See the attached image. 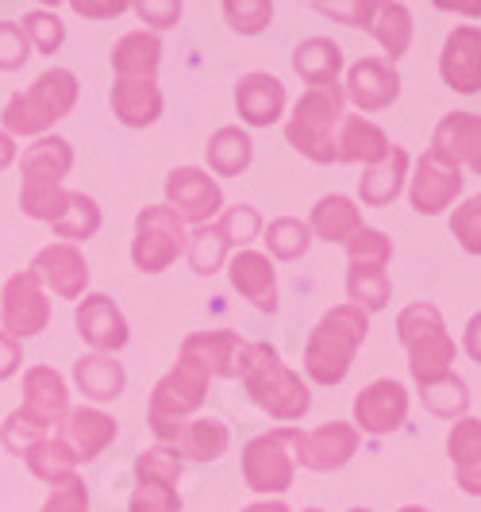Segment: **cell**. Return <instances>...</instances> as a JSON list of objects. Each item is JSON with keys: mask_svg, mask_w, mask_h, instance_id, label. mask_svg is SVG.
<instances>
[{"mask_svg": "<svg viewBox=\"0 0 481 512\" xmlns=\"http://www.w3.org/2000/svg\"><path fill=\"white\" fill-rule=\"evenodd\" d=\"M362 436L355 432V424L347 420H331V424H320L316 432H301L293 428L289 436V447H293V462L304 466V470H316V474H328V470H339L355 459Z\"/></svg>", "mask_w": 481, "mask_h": 512, "instance_id": "obj_12", "label": "cell"}, {"mask_svg": "<svg viewBox=\"0 0 481 512\" xmlns=\"http://www.w3.org/2000/svg\"><path fill=\"white\" fill-rule=\"evenodd\" d=\"M31 424H39L43 432H51L54 424H62L70 416V389L62 382V374L51 366H31L24 374V405H20Z\"/></svg>", "mask_w": 481, "mask_h": 512, "instance_id": "obj_20", "label": "cell"}, {"mask_svg": "<svg viewBox=\"0 0 481 512\" xmlns=\"http://www.w3.org/2000/svg\"><path fill=\"white\" fill-rule=\"evenodd\" d=\"M27 58H31V43H27L20 20H0V70L12 74Z\"/></svg>", "mask_w": 481, "mask_h": 512, "instance_id": "obj_49", "label": "cell"}, {"mask_svg": "<svg viewBox=\"0 0 481 512\" xmlns=\"http://www.w3.org/2000/svg\"><path fill=\"white\" fill-rule=\"evenodd\" d=\"M189 231L166 205H147L135 216V239H131V262L143 274H162L185 255Z\"/></svg>", "mask_w": 481, "mask_h": 512, "instance_id": "obj_9", "label": "cell"}, {"mask_svg": "<svg viewBox=\"0 0 481 512\" xmlns=\"http://www.w3.org/2000/svg\"><path fill=\"white\" fill-rule=\"evenodd\" d=\"M405 178H408V154L405 147H389V154L374 162V166H366V174L358 178V197H362V205L370 208H385L397 201V193L405 189Z\"/></svg>", "mask_w": 481, "mask_h": 512, "instance_id": "obj_29", "label": "cell"}, {"mask_svg": "<svg viewBox=\"0 0 481 512\" xmlns=\"http://www.w3.org/2000/svg\"><path fill=\"white\" fill-rule=\"evenodd\" d=\"M243 512H289V505H285V501H254V505H247Z\"/></svg>", "mask_w": 481, "mask_h": 512, "instance_id": "obj_57", "label": "cell"}, {"mask_svg": "<svg viewBox=\"0 0 481 512\" xmlns=\"http://www.w3.org/2000/svg\"><path fill=\"white\" fill-rule=\"evenodd\" d=\"M135 478H151V482H181V459L174 455V447H147L139 459H135Z\"/></svg>", "mask_w": 481, "mask_h": 512, "instance_id": "obj_45", "label": "cell"}, {"mask_svg": "<svg viewBox=\"0 0 481 512\" xmlns=\"http://www.w3.org/2000/svg\"><path fill=\"white\" fill-rule=\"evenodd\" d=\"M224 16H228V24L239 35H258V31H266L270 20H274V4H266V0H228L224 4Z\"/></svg>", "mask_w": 481, "mask_h": 512, "instance_id": "obj_46", "label": "cell"}, {"mask_svg": "<svg viewBox=\"0 0 481 512\" xmlns=\"http://www.w3.org/2000/svg\"><path fill=\"white\" fill-rule=\"evenodd\" d=\"M20 27H24L27 43L39 54H54L66 43V24L54 12H47V8H31L24 20H20Z\"/></svg>", "mask_w": 481, "mask_h": 512, "instance_id": "obj_42", "label": "cell"}, {"mask_svg": "<svg viewBox=\"0 0 481 512\" xmlns=\"http://www.w3.org/2000/svg\"><path fill=\"white\" fill-rule=\"evenodd\" d=\"M216 224L224 228V235H228V243L235 251H247V243H254V239L262 235V216H258V208H251V205L224 208V212L216 216Z\"/></svg>", "mask_w": 481, "mask_h": 512, "instance_id": "obj_43", "label": "cell"}, {"mask_svg": "<svg viewBox=\"0 0 481 512\" xmlns=\"http://www.w3.org/2000/svg\"><path fill=\"white\" fill-rule=\"evenodd\" d=\"M420 401H424V409L443 416V420H462L466 409H470V389H466V382L458 374H451L443 382L420 389Z\"/></svg>", "mask_w": 481, "mask_h": 512, "instance_id": "obj_41", "label": "cell"}, {"mask_svg": "<svg viewBox=\"0 0 481 512\" xmlns=\"http://www.w3.org/2000/svg\"><path fill=\"white\" fill-rule=\"evenodd\" d=\"M366 31L378 39L385 54H389V66H397V58H405L408 47H412V16H408L405 4H374V16Z\"/></svg>", "mask_w": 481, "mask_h": 512, "instance_id": "obj_36", "label": "cell"}, {"mask_svg": "<svg viewBox=\"0 0 481 512\" xmlns=\"http://www.w3.org/2000/svg\"><path fill=\"white\" fill-rule=\"evenodd\" d=\"M289 436H293V428H274L266 436H254L243 447V482L254 493H274V497H281L285 489H293L297 462H293Z\"/></svg>", "mask_w": 481, "mask_h": 512, "instance_id": "obj_10", "label": "cell"}, {"mask_svg": "<svg viewBox=\"0 0 481 512\" xmlns=\"http://www.w3.org/2000/svg\"><path fill=\"white\" fill-rule=\"evenodd\" d=\"M235 108L243 116V124L251 128H270L278 124L285 112V85L274 74H243L235 85Z\"/></svg>", "mask_w": 481, "mask_h": 512, "instance_id": "obj_24", "label": "cell"}, {"mask_svg": "<svg viewBox=\"0 0 481 512\" xmlns=\"http://www.w3.org/2000/svg\"><path fill=\"white\" fill-rule=\"evenodd\" d=\"M158 66H162V39L154 31H127L124 39L112 47V70H116V77L154 81Z\"/></svg>", "mask_w": 481, "mask_h": 512, "instance_id": "obj_32", "label": "cell"}, {"mask_svg": "<svg viewBox=\"0 0 481 512\" xmlns=\"http://www.w3.org/2000/svg\"><path fill=\"white\" fill-rule=\"evenodd\" d=\"M54 235L62 243H81V239H93L101 231V205L89 197V193H74L66 189V205H62V216L51 224Z\"/></svg>", "mask_w": 481, "mask_h": 512, "instance_id": "obj_37", "label": "cell"}, {"mask_svg": "<svg viewBox=\"0 0 481 512\" xmlns=\"http://www.w3.org/2000/svg\"><path fill=\"white\" fill-rule=\"evenodd\" d=\"M347 512H370V509H347Z\"/></svg>", "mask_w": 481, "mask_h": 512, "instance_id": "obj_61", "label": "cell"}, {"mask_svg": "<svg viewBox=\"0 0 481 512\" xmlns=\"http://www.w3.org/2000/svg\"><path fill=\"white\" fill-rule=\"evenodd\" d=\"M293 70L308 81V89L335 85V81H339V70H343V51H339V43H331L324 35H312V39L297 43V51H293Z\"/></svg>", "mask_w": 481, "mask_h": 512, "instance_id": "obj_34", "label": "cell"}, {"mask_svg": "<svg viewBox=\"0 0 481 512\" xmlns=\"http://www.w3.org/2000/svg\"><path fill=\"white\" fill-rule=\"evenodd\" d=\"M20 366H24V347H20L12 335L0 332V382H8Z\"/></svg>", "mask_w": 481, "mask_h": 512, "instance_id": "obj_53", "label": "cell"}, {"mask_svg": "<svg viewBox=\"0 0 481 512\" xmlns=\"http://www.w3.org/2000/svg\"><path fill=\"white\" fill-rule=\"evenodd\" d=\"M239 378L247 385L254 405L262 412H270L281 424H293V420H301L304 412L312 409L308 385L301 382V374H293L281 362L278 347H270V343H247Z\"/></svg>", "mask_w": 481, "mask_h": 512, "instance_id": "obj_4", "label": "cell"}, {"mask_svg": "<svg viewBox=\"0 0 481 512\" xmlns=\"http://www.w3.org/2000/svg\"><path fill=\"white\" fill-rule=\"evenodd\" d=\"M389 135L374 124V120H366V116H347L343 112V120H339V128H335V158L339 162H362V166H374L381 162L385 154H389Z\"/></svg>", "mask_w": 481, "mask_h": 512, "instance_id": "obj_27", "label": "cell"}, {"mask_svg": "<svg viewBox=\"0 0 481 512\" xmlns=\"http://www.w3.org/2000/svg\"><path fill=\"white\" fill-rule=\"evenodd\" d=\"M343 97L355 104L358 112H381L401 97V74L385 58H358L347 70Z\"/></svg>", "mask_w": 481, "mask_h": 512, "instance_id": "obj_18", "label": "cell"}, {"mask_svg": "<svg viewBox=\"0 0 481 512\" xmlns=\"http://www.w3.org/2000/svg\"><path fill=\"white\" fill-rule=\"evenodd\" d=\"M370 332V316L358 305H335L320 316V324L312 328L304 343V374L316 385H339L347 382L351 366H355L358 347L366 343Z\"/></svg>", "mask_w": 481, "mask_h": 512, "instance_id": "obj_1", "label": "cell"}, {"mask_svg": "<svg viewBox=\"0 0 481 512\" xmlns=\"http://www.w3.org/2000/svg\"><path fill=\"white\" fill-rule=\"evenodd\" d=\"M43 512H89V489L81 478H66V482H58L51 489V497H47V505Z\"/></svg>", "mask_w": 481, "mask_h": 512, "instance_id": "obj_50", "label": "cell"}, {"mask_svg": "<svg viewBox=\"0 0 481 512\" xmlns=\"http://www.w3.org/2000/svg\"><path fill=\"white\" fill-rule=\"evenodd\" d=\"M77 104V77L62 66H51L31 81V89L16 93L12 101L4 104V135H27V139H43L47 131L66 120Z\"/></svg>", "mask_w": 481, "mask_h": 512, "instance_id": "obj_5", "label": "cell"}, {"mask_svg": "<svg viewBox=\"0 0 481 512\" xmlns=\"http://www.w3.org/2000/svg\"><path fill=\"white\" fill-rule=\"evenodd\" d=\"M181 351L197 355V359L208 366L212 378H239L243 374V355H247V339H239L235 332H193L185 335Z\"/></svg>", "mask_w": 481, "mask_h": 512, "instance_id": "obj_25", "label": "cell"}, {"mask_svg": "<svg viewBox=\"0 0 481 512\" xmlns=\"http://www.w3.org/2000/svg\"><path fill=\"white\" fill-rule=\"evenodd\" d=\"M362 212L351 197L343 193H331V197H320L316 208H312V220H308V231L324 243H347L355 231H362Z\"/></svg>", "mask_w": 481, "mask_h": 512, "instance_id": "obj_33", "label": "cell"}, {"mask_svg": "<svg viewBox=\"0 0 481 512\" xmlns=\"http://www.w3.org/2000/svg\"><path fill=\"white\" fill-rule=\"evenodd\" d=\"M447 455L455 466V486L470 497H481V420H455V428L447 432Z\"/></svg>", "mask_w": 481, "mask_h": 512, "instance_id": "obj_28", "label": "cell"}, {"mask_svg": "<svg viewBox=\"0 0 481 512\" xmlns=\"http://www.w3.org/2000/svg\"><path fill=\"white\" fill-rule=\"evenodd\" d=\"M127 512H181V493L170 482L139 478V486L127 501Z\"/></svg>", "mask_w": 481, "mask_h": 512, "instance_id": "obj_44", "label": "cell"}, {"mask_svg": "<svg viewBox=\"0 0 481 512\" xmlns=\"http://www.w3.org/2000/svg\"><path fill=\"white\" fill-rule=\"evenodd\" d=\"M228 443H231V432L220 416H197V420H185V424H181L178 439H174L170 447H174L178 459L216 462L228 451Z\"/></svg>", "mask_w": 481, "mask_h": 512, "instance_id": "obj_30", "label": "cell"}, {"mask_svg": "<svg viewBox=\"0 0 481 512\" xmlns=\"http://www.w3.org/2000/svg\"><path fill=\"white\" fill-rule=\"evenodd\" d=\"M397 335H401V347L408 351V370H412L416 389H428V385L455 374L458 347L447 332V324H443V312L435 305L416 301V305L401 308Z\"/></svg>", "mask_w": 481, "mask_h": 512, "instance_id": "obj_2", "label": "cell"}, {"mask_svg": "<svg viewBox=\"0 0 481 512\" xmlns=\"http://www.w3.org/2000/svg\"><path fill=\"white\" fill-rule=\"evenodd\" d=\"M74 382L89 401L104 405V401H116L124 393L127 370L116 362V355H97L93 351V355H81L74 362Z\"/></svg>", "mask_w": 481, "mask_h": 512, "instance_id": "obj_31", "label": "cell"}, {"mask_svg": "<svg viewBox=\"0 0 481 512\" xmlns=\"http://www.w3.org/2000/svg\"><path fill=\"white\" fill-rule=\"evenodd\" d=\"M231 289L239 297H247L258 312H278V274L274 262L258 251H239L228 258Z\"/></svg>", "mask_w": 481, "mask_h": 512, "instance_id": "obj_23", "label": "cell"}, {"mask_svg": "<svg viewBox=\"0 0 481 512\" xmlns=\"http://www.w3.org/2000/svg\"><path fill=\"white\" fill-rule=\"evenodd\" d=\"M54 439L74 455V462L97 459L101 451H108V443L116 439V420L101 409H70V416L58 424Z\"/></svg>", "mask_w": 481, "mask_h": 512, "instance_id": "obj_21", "label": "cell"}, {"mask_svg": "<svg viewBox=\"0 0 481 512\" xmlns=\"http://www.w3.org/2000/svg\"><path fill=\"white\" fill-rule=\"evenodd\" d=\"M12 162H16V139L0 131V170H8Z\"/></svg>", "mask_w": 481, "mask_h": 512, "instance_id": "obj_56", "label": "cell"}, {"mask_svg": "<svg viewBox=\"0 0 481 512\" xmlns=\"http://www.w3.org/2000/svg\"><path fill=\"white\" fill-rule=\"evenodd\" d=\"M27 274L39 285H47L54 297H62V301H77L89 289V262H85V255L77 251L74 243H51V247H43L39 255L31 258Z\"/></svg>", "mask_w": 481, "mask_h": 512, "instance_id": "obj_16", "label": "cell"}, {"mask_svg": "<svg viewBox=\"0 0 481 512\" xmlns=\"http://www.w3.org/2000/svg\"><path fill=\"white\" fill-rule=\"evenodd\" d=\"M401 512H428V509H420V505H405Z\"/></svg>", "mask_w": 481, "mask_h": 512, "instance_id": "obj_59", "label": "cell"}, {"mask_svg": "<svg viewBox=\"0 0 481 512\" xmlns=\"http://www.w3.org/2000/svg\"><path fill=\"white\" fill-rule=\"evenodd\" d=\"M131 4H124V0H112V4H97V0H77L74 12L77 16H85V20H116L120 12H127Z\"/></svg>", "mask_w": 481, "mask_h": 512, "instance_id": "obj_54", "label": "cell"}, {"mask_svg": "<svg viewBox=\"0 0 481 512\" xmlns=\"http://www.w3.org/2000/svg\"><path fill=\"white\" fill-rule=\"evenodd\" d=\"M301 512H324V509H301Z\"/></svg>", "mask_w": 481, "mask_h": 512, "instance_id": "obj_60", "label": "cell"}, {"mask_svg": "<svg viewBox=\"0 0 481 512\" xmlns=\"http://www.w3.org/2000/svg\"><path fill=\"white\" fill-rule=\"evenodd\" d=\"M431 151L451 158L458 170L481 174V116L478 112H447L431 131Z\"/></svg>", "mask_w": 481, "mask_h": 512, "instance_id": "obj_22", "label": "cell"}, {"mask_svg": "<svg viewBox=\"0 0 481 512\" xmlns=\"http://www.w3.org/2000/svg\"><path fill=\"white\" fill-rule=\"evenodd\" d=\"M231 247L224 228L212 220V224H201V228H193L189 235V243H185V258H189V266H193V274H216V270H224V262L231 258Z\"/></svg>", "mask_w": 481, "mask_h": 512, "instance_id": "obj_38", "label": "cell"}, {"mask_svg": "<svg viewBox=\"0 0 481 512\" xmlns=\"http://www.w3.org/2000/svg\"><path fill=\"white\" fill-rule=\"evenodd\" d=\"M374 4L378 0H355V4H316V12H324L331 20H339V24L347 27H366L370 24V16H374Z\"/></svg>", "mask_w": 481, "mask_h": 512, "instance_id": "obj_52", "label": "cell"}, {"mask_svg": "<svg viewBox=\"0 0 481 512\" xmlns=\"http://www.w3.org/2000/svg\"><path fill=\"white\" fill-rule=\"evenodd\" d=\"M77 335L97 351V355H116L124 351L131 332H127L124 312L116 308V301L108 293H85V301L77 305Z\"/></svg>", "mask_w": 481, "mask_h": 512, "instance_id": "obj_17", "label": "cell"}, {"mask_svg": "<svg viewBox=\"0 0 481 512\" xmlns=\"http://www.w3.org/2000/svg\"><path fill=\"white\" fill-rule=\"evenodd\" d=\"M43 439H47V432H43L39 424H31L20 409L8 412V420L0 424V443H4L12 455H20V459H24L35 443H43Z\"/></svg>", "mask_w": 481, "mask_h": 512, "instance_id": "obj_48", "label": "cell"}, {"mask_svg": "<svg viewBox=\"0 0 481 512\" xmlns=\"http://www.w3.org/2000/svg\"><path fill=\"white\" fill-rule=\"evenodd\" d=\"M208 366L189 351H178V362L166 378H158V385L151 389V405H147V424H151L154 439L162 447H170L178 439L181 424L204 405L208 397Z\"/></svg>", "mask_w": 481, "mask_h": 512, "instance_id": "obj_6", "label": "cell"}, {"mask_svg": "<svg viewBox=\"0 0 481 512\" xmlns=\"http://www.w3.org/2000/svg\"><path fill=\"white\" fill-rule=\"evenodd\" d=\"M408 420V389L393 378L370 382L355 397V432L358 436H393Z\"/></svg>", "mask_w": 481, "mask_h": 512, "instance_id": "obj_15", "label": "cell"}, {"mask_svg": "<svg viewBox=\"0 0 481 512\" xmlns=\"http://www.w3.org/2000/svg\"><path fill=\"white\" fill-rule=\"evenodd\" d=\"M204 154H208V170H212V174H220V178H239V174L251 166L254 143L247 131L220 128V131H212Z\"/></svg>", "mask_w": 481, "mask_h": 512, "instance_id": "obj_35", "label": "cell"}, {"mask_svg": "<svg viewBox=\"0 0 481 512\" xmlns=\"http://www.w3.org/2000/svg\"><path fill=\"white\" fill-rule=\"evenodd\" d=\"M347 258H351V270H347V297L351 305H358L366 316L381 312L393 297V282L385 274L389 258H393V239L378 228H362L355 231L347 243Z\"/></svg>", "mask_w": 481, "mask_h": 512, "instance_id": "obj_8", "label": "cell"}, {"mask_svg": "<svg viewBox=\"0 0 481 512\" xmlns=\"http://www.w3.org/2000/svg\"><path fill=\"white\" fill-rule=\"evenodd\" d=\"M266 247H270L266 258L297 262V258H304L308 247H312V231H308V224L297 220V216H281V220H274V224L266 228Z\"/></svg>", "mask_w": 481, "mask_h": 512, "instance_id": "obj_40", "label": "cell"}, {"mask_svg": "<svg viewBox=\"0 0 481 512\" xmlns=\"http://www.w3.org/2000/svg\"><path fill=\"white\" fill-rule=\"evenodd\" d=\"M451 235H455L458 247H462L466 255H481V193L470 197L466 205L455 208V216H451Z\"/></svg>", "mask_w": 481, "mask_h": 512, "instance_id": "obj_47", "label": "cell"}, {"mask_svg": "<svg viewBox=\"0 0 481 512\" xmlns=\"http://www.w3.org/2000/svg\"><path fill=\"white\" fill-rule=\"evenodd\" d=\"M166 208L181 224H212L224 212V189L201 166H178L166 174Z\"/></svg>", "mask_w": 481, "mask_h": 512, "instance_id": "obj_11", "label": "cell"}, {"mask_svg": "<svg viewBox=\"0 0 481 512\" xmlns=\"http://www.w3.org/2000/svg\"><path fill=\"white\" fill-rule=\"evenodd\" d=\"M466 355L474 362H481V312L466 324Z\"/></svg>", "mask_w": 481, "mask_h": 512, "instance_id": "obj_55", "label": "cell"}, {"mask_svg": "<svg viewBox=\"0 0 481 512\" xmlns=\"http://www.w3.org/2000/svg\"><path fill=\"white\" fill-rule=\"evenodd\" d=\"M443 12H462V16H481V4H439Z\"/></svg>", "mask_w": 481, "mask_h": 512, "instance_id": "obj_58", "label": "cell"}, {"mask_svg": "<svg viewBox=\"0 0 481 512\" xmlns=\"http://www.w3.org/2000/svg\"><path fill=\"white\" fill-rule=\"evenodd\" d=\"M70 170H74V147H70V139H62V135L35 139L24 151V158H20V174H24L20 208H24V216L54 224L62 216V205H66L62 178Z\"/></svg>", "mask_w": 481, "mask_h": 512, "instance_id": "obj_3", "label": "cell"}, {"mask_svg": "<svg viewBox=\"0 0 481 512\" xmlns=\"http://www.w3.org/2000/svg\"><path fill=\"white\" fill-rule=\"evenodd\" d=\"M439 77L455 89L474 97L481 93V27L474 24H458L439 54Z\"/></svg>", "mask_w": 481, "mask_h": 512, "instance_id": "obj_19", "label": "cell"}, {"mask_svg": "<svg viewBox=\"0 0 481 512\" xmlns=\"http://www.w3.org/2000/svg\"><path fill=\"white\" fill-rule=\"evenodd\" d=\"M47 324H51V301H47L43 285L35 282L27 270L8 278L4 293H0V332L20 343V339L47 332Z\"/></svg>", "mask_w": 481, "mask_h": 512, "instance_id": "obj_13", "label": "cell"}, {"mask_svg": "<svg viewBox=\"0 0 481 512\" xmlns=\"http://www.w3.org/2000/svg\"><path fill=\"white\" fill-rule=\"evenodd\" d=\"M131 8H135V16H139L143 24H151L154 31H166V27H174L181 20L178 0H143V4H131Z\"/></svg>", "mask_w": 481, "mask_h": 512, "instance_id": "obj_51", "label": "cell"}, {"mask_svg": "<svg viewBox=\"0 0 481 512\" xmlns=\"http://www.w3.org/2000/svg\"><path fill=\"white\" fill-rule=\"evenodd\" d=\"M24 462L39 482H51V486L66 482V478H74V470H77L74 455H70V451H66L54 436H47L43 443H35V447L24 455Z\"/></svg>", "mask_w": 481, "mask_h": 512, "instance_id": "obj_39", "label": "cell"}, {"mask_svg": "<svg viewBox=\"0 0 481 512\" xmlns=\"http://www.w3.org/2000/svg\"><path fill=\"white\" fill-rule=\"evenodd\" d=\"M162 89L158 81H139V77H116L112 85V112L124 128H151L162 116Z\"/></svg>", "mask_w": 481, "mask_h": 512, "instance_id": "obj_26", "label": "cell"}, {"mask_svg": "<svg viewBox=\"0 0 481 512\" xmlns=\"http://www.w3.org/2000/svg\"><path fill=\"white\" fill-rule=\"evenodd\" d=\"M347 112L343 85H320V89H304L301 101L293 104V116L285 124V139L297 154H304L316 166H331L335 158V128Z\"/></svg>", "mask_w": 481, "mask_h": 512, "instance_id": "obj_7", "label": "cell"}, {"mask_svg": "<svg viewBox=\"0 0 481 512\" xmlns=\"http://www.w3.org/2000/svg\"><path fill=\"white\" fill-rule=\"evenodd\" d=\"M462 170L451 158H443L439 151H424L416 162V174L408 185V201L420 216H439L443 208L455 205V197L462 193Z\"/></svg>", "mask_w": 481, "mask_h": 512, "instance_id": "obj_14", "label": "cell"}]
</instances>
